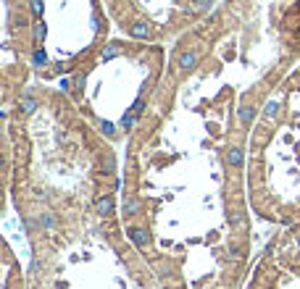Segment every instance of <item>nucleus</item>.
Listing matches in <instances>:
<instances>
[{
    "label": "nucleus",
    "mask_w": 300,
    "mask_h": 289,
    "mask_svg": "<svg viewBox=\"0 0 300 289\" xmlns=\"http://www.w3.org/2000/svg\"><path fill=\"white\" fill-rule=\"evenodd\" d=\"M29 8H32V14H35V18H42V8H45L42 0H29Z\"/></svg>",
    "instance_id": "obj_14"
},
{
    "label": "nucleus",
    "mask_w": 300,
    "mask_h": 289,
    "mask_svg": "<svg viewBox=\"0 0 300 289\" xmlns=\"http://www.w3.org/2000/svg\"><path fill=\"white\" fill-rule=\"evenodd\" d=\"M58 87H61V92H69V89H71V82H69V79H61V82H58Z\"/></svg>",
    "instance_id": "obj_19"
},
{
    "label": "nucleus",
    "mask_w": 300,
    "mask_h": 289,
    "mask_svg": "<svg viewBox=\"0 0 300 289\" xmlns=\"http://www.w3.org/2000/svg\"><path fill=\"white\" fill-rule=\"evenodd\" d=\"M93 29L100 32V16H93Z\"/></svg>",
    "instance_id": "obj_21"
},
{
    "label": "nucleus",
    "mask_w": 300,
    "mask_h": 289,
    "mask_svg": "<svg viewBox=\"0 0 300 289\" xmlns=\"http://www.w3.org/2000/svg\"><path fill=\"white\" fill-rule=\"evenodd\" d=\"M103 169H108V171H113V155H108L106 160H103Z\"/></svg>",
    "instance_id": "obj_20"
},
{
    "label": "nucleus",
    "mask_w": 300,
    "mask_h": 289,
    "mask_svg": "<svg viewBox=\"0 0 300 289\" xmlns=\"http://www.w3.org/2000/svg\"><path fill=\"white\" fill-rule=\"evenodd\" d=\"M37 221H40L42 229H56V223H58L53 213H40V218H37Z\"/></svg>",
    "instance_id": "obj_9"
},
{
    "label": "nucleus",
    "mask_w": 300,
    "mask_h": 289,
    "mask_svg": "<svg viewBox=\"0 0 300 289\" xmlns=\"http://www.w3.org/2000/svg\"><path fill=\"white\" fill-rule=\"evenodd\" d=\"M137 119H140V113H134V111H132V113H127V116L121 119V129H127V132H129V129H132V126L137 124Z\"/></svg>",
    "instance_id": "obj_12"
},
{
    "label": "nucleus",
    "mask_w": 300,
    "mask_h": 289,
    "mask_svg": "<svg viewBox=\"0 0 300 289\" xmlns=\"http://www.w3.org/2000/svg\"><path fill=\"white\" fill-rule=\"evenodd\" d=\"M226 160H229L234 169H240V166H243V150H240V147H229V153H226Z\"/></svg>",
    "instance_id": "obj_7"
},
{
    "label": "nucleus",
    "mask_w": 300,
    "mask_h": 289,
    "mask_svg": "<svg viewBox=\"0 0 300 289\" xmlns=\"http://www.w3.org/2000/svg\"><path fill=\"white\" fill-rule=\"evenodd\" d=\"M213 5V0H198V11H208Z\"/></svg>",
    "instance_id": "obj_18"
},
{
    "label": "nucleus",
    "mask_w": 300,
    "mask_h": 289,
    "mask_svg": "<svg viewBox=\"0 0 300 289\" xmlns=\"http://www.w3.org/2000/svg\"><path fill=\"white\" fill-rule=\"evenodd\" d=\"M32 63H35V66H45V63H48V55H45V50L37 48L35 53H32Z\"/></svg>",
    "instance_id": "obj_13"
},
{
    "label": "nucleus",
    "mask_w": 300,
    "mask_h": 289,
    "mask_svg": "<svg viewBox=\"0 0 300 289\" xmlns=\"http://www.w3.org/2000/svg\"><path fill=\"white\" fill-rule=\"evenodd\" d=\"M263 116H266V119H277V116H279V102H277V100H269V102H266Z\"/></svg>",
    "instance_id": "obj_11"
},
{
    "label": "nucleus",
    "mask_w": 300,
    "mask_h": 289,
    "mask_svg": "<svg viewBox=\"0 0 300 289\" xmlns=\"http://www.w3.org/2000/svg\"><path fill=\"white\" fill-rule=\"evenodd\" d=\"M142 210V203L137 200V197H127V203H124V213L127 216H137Z\"/></svg>",
    "instance_id": "obj_4"
},
{
    "label": "nucleus",
    "mask_w": 300,
    "mask_h": 289,
    "mask_svg": "<svg viewBox=\"0 0 300 289\" xmlns=\"http://www.w3.org/2000/svg\"><path fill=\"white\" fill-rule=\"evenodd\" d=\"M229 223H232V226H243V223H245V216H243V213H234V216H229Z\"/></svg>",
    "instance_id": "obj_17"
},
{
    "label": "nucleus",
    "mask_w": 300,
    "mask_h": 289,
    "mask_svg": "<svg viewBox=\"0 0 300 289\" xmlns=\"http://www.w3.org/2000/svg\"><path fill=\"white\" fill-rule=\"evenodd\" d=\"M198 66V50H185L179 55V71H190Z\"/></svg>",
    "instance_id": "obj_1"
},
{
    "label": "nucleus",
    "mask_w": 300,
    "mask_h": 289,
    "mask_svg": "<svg viewBox=\"0 0 300 289\" xmlns=\"http://www.w3.org/2000/svg\"><path fill=\"white\" fill-rule=\"evenodd\" d=\"M19 108H21L24 113H35L37 100H35V98H29V95H24V98H19Z\"/></svg>",
    "instance_id": "obj_8"
},
{
    "label": "nucleus",
    "mask_w": 300,
    "mask_h": 289,
    "mask_svg": "<svg viewBox=\"0 0 300 289\" xmlns=\"http://www.w3.org/2000/svg\"><path fill=\"white\" fill-rule=\"evenodd\" d=\"M95 210H97V216H111L113 213V197H97V203H95Z\"/></svg>",
    "instance_id": "obj_2"
},
{
    "label": "nucleus",
    "mask_w": 300,
    "mask_h": 289,
    "mask_svg": "<svg viewBox=\"0 0 300 289\" xmlns=\"http://www.w3.org/2000/svg\"><path fill=\"white\" fill-rule=\"evenodd\" d=\"M298 247H300V237H298Z\"/></svg>",
    "instance_id": "obj_22"
},
{
    "label": "nucleus",
    "mask_w": 300,
    "mask_h": 289,
    "mask_svg": "<svg viewBox=\"0 0 300 289\" xmlns=\"http://www.w3.org/2000/svg\"><path fill=\"white\" fill-rule=\"evenodd\" d=\"M148 34H150V27H148L145 21L132 24V37H137V40H148Z\"/></svg>",
    "instance_id": "obj_6"
},
{
    "label": "nucleus",
    "mask_w": 300,
    "mask_h": 289,
    "mask_svg": "<svg viewBox=\"0 0 300 289\" xmlns=\"http://www.w3.org/2000/svg\"><path fill=\"white\" fill-rule=\"evenodd\" d=\"M129 239L134 242L137 247H148V242H150V237H148V231L145 229H129Z\"/></svg>",
    "instance_id": "obj_3"
},
{
    "label": "nucleus",
    "mask_w": 300,
    "mask_h": 289,
    "mask_svg": "<svg viewBox=\"0 0 300 289\" xmlns=\"http://www.w3.org/2000/svg\"><path fill=\"white\" fill-rule=\"evenodd\" d=\"M100 132L108 134V137H116V126L111 124V121H100Z\"/></svg>",
    "instance_id": "obj_15"
},
{
    "label": "nucleus",
    "mask_w": 300,
    "mask_h": 289,
    "mask_svg": "<svg viewBox=\"0 0 300 289\" xmlns=\"http://www.w3.org/2000/svg\"><path fill=\"white\" fill-rule=\"evenodd\" d=\"M45 32H48V29H45V24L37 18V24H35V40H45Z\"/></svg>",
    "instance_id": "obj_16"
},
{
    "label": "nucleus",
    "mask_w": 300,
    "mask_h": 289,
    "mask_svg": "<svg viewBox=\"0 0 300 289\" xmlns=\"http://www.w3.org/2000/svg\"><path fill=\"white\" fill-rule=\"evenodd\" d=\"M116 55H121V48H119V42H111L106 50H103V61H111V58H116Z\"/></svg>",
    "instance_id": "obj_10"
},
{
    "label": "nucleus",
    "mask_w": 300,
    "mask_h": 289,
    "mask_svg": "<svg viewBox=\"0 0 300 289\" xmlns=\"http://www.w3.org/2000/svg\"><path fill=\"white\" fill-rule=\"evenodd\" d=\"M237 119H240V124H243V126H247L253 119H256V111H253L250 105H243V108L237 111Z\"/></svg>",
    "instance_id": "obj_5"
}]
</instances>
